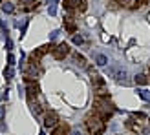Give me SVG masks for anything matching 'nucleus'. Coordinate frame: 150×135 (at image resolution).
<instances>
[{
    "label": "nucleus",
    "mask_w": 150,
    "mask_h": 135,
    "mask_svg": "<svg viewBox=\"0 0 150 135\" xmlns=\"http://www.w3.org/2000/svg\"><path fill=\"white\" fill-rule=\"evenodd\" d=\"M132 119H143V121H145L146 117H145L143 113H134V115H132Z\"/></svg>",
    "instance_id": "obj_21"
},
{
    "label": "nucleus",
    "mask_w": 150,
    "mask_h": 135,
    "mask_svg": "<svg viewBox=\"0 0 150 135\" xmlns=\"http://www.w3.org/2000/svg\"><path fill=\"white\" fill-rule=\"evenodd\" d=\"M31 110H33V113H35V115H42V106H40V104L31 102Z\"/></svg>",
    "instance_id": "obj_17"
},
{
    "label": "nucleus",
    "mask_w": 150,
    "mask_h": 135,
    "mask_svg": "<svg viewBox=\"0 0 150 135\" xmlns=\"http://www.w3.org/2000/svg\"><path fill=\"white\" fill-rule=\"evenodd\" d=\"M51 53H53V57L57 58V60H62L64 57L70 55V46H68L66 42H61L59 46H55V49L51 51Z\"/></svg>",
    "instance_id": "obj_6"
},
{
    "label": "nucleus",
    "mask_w": 150,
    "mask_h": 135,
    "mask_svg": "<svg viewBox=\"0 0 150 135\" xmlns=\"http://www.w3.org/2000/svg\"><path fill=\"white\" fill-rule=\"evenodd\" d=\"M126 128H128L130 131H134V133H141V131H143V128H141L134 119H128V121H126Z\"/></svg>",
    "instance_id": "obj_10"
},
{
    "label": "nucleus",
    "mask_w": 150,
    "mask_h": 135,
    "mask_svg": "<svg viewBox=\"0 0 150 135\" xmlns=\"http://www.w3.org/2000/svg\"><path fill=\"white\" fill-rule=\"evenodd\" d=\"M57 124H59V115L55 113V111H46V113H44L42 126H44L46 130H53Z\"/></svg>",
    "instance_id": "obj_4"
},
{
    "label": "nucleus",
    "mask_w": 150,
    "mask_h": 135,
    "mask_svg": "<svg viewBox=\"0 0 150 135\" xmlns=\"http://www.w3.org/2000/svg\"><path fill=\"white\" fill-rule=\"evenodd\" d=\"M93 113L99 115L101 119H104V121H108L115 113V108L108 101V97H95L93 99Z\"/></svg>",
    "instance_id": "obj_1"
},
{
    "label": "nucleus",
    "mask_w": 150,
    "mask_h": 135,
    "mask_svg": "<svg viewBox=\"0 0 150 135\" xmlns=\"http://www.w3.org/2000/svg\"><path fill=\"white\" fill-rule=\"evenodd\" d=\"M70 135H81V131H71Z\"/></svg>",
    "instance_id": "obj_22"
},
{
    "label": "nucleus",
    "mask_w": 150,
    "mask_h": 135,
    "mask_svg": "<svg viewBox=\"0 0 150 135\" xmlns=\"http://www.w3.org/2000/svg\"><path fill=\"white\" fill-rule=\"evenodd\" d=\"M71 40H73V44H75V46H81V44L84 42V39H82L81 35H73V39H71Z\"/></svg>",
    "instance_id": "obj_18"
},
{
    "label": "nucleus",
    "mask_w": 150,
    "mask_h": 135,
    "mask_svg": "<svg viewBox=\"0 0 150 135\" xmlns=\"http://www.w3.org/2000/svg\"><path fill=\"white\" fill-rule=\"evenodd\" d=\"M51 135H70V124L66 122H59L53 130H51Z\"/></svg>",
    "instance_id": "obj_9"
},
{
    "label": "nucleus",
    "mask_w": 150,
    "mask_h": 135,
    "mask_svg": "<svg viewBox=\"0 0 150 135\" xmlns=\"http://www.w3.org/2000/svg\"><path fill=\"white\" fill-rule=\"evenodd\" d=\"M95 64L97 66H106L108 64V57L106 55H97L95 57Z\"/></svg>",
    "instance_id": "obj_13"
},
{
    "label": "nucleus",
    "mask_w": 150,
    "mask_h": 135,
    "mask_svg": "<svg viewBox=\"0 0 150 135\" xmlns=\"http://www.w3.org/2000/svg\"><path fill=\"white\" fill-rule=\"evenodd\" d=\"M75 62H77L79 66H82V68H86V58L82 57L81 53H75Z\"/></svg>",
    "instance_id": "obj_15"
},
{
    "label": "nucleus",
    "mask_w": 150,
    "mask_h": 135,
    "mask_svg": "<svg viewBox=\"0 0 150 135\" xmlns=\"http://www.w3.org/2000/svg\"><path fill=\"white\" fill-rule=\"evenodd\" d=\"M108 75H110V77H114L117 82H125L128 73H126V70L121 68V66H110L108 68Z\"/></svg>",
    "instance_id": "obj_5"
},
{
    "label": "nucleus",
    "mask_w": 150,
    "mask_h": 135,
    "mask_svg": "<svg viewBox=\"0 0 150 135\" xmlns=\"http://www.w3.org/2000/svg\"><path fill=\"white\" fill-rule=\"evenodd\" d=\"M2 9H4V13H13L15 11V4L13 2H6V4H2Z\"/></svg>",
    "instance_id": "obj_14"
},
{
    "label": "nucleus",
    "mask_w": 150,
    "mask_h": 135,
    "mask_svg": "<svg viewBox=\"0 0 150 135\" xmlns=\"http://www.w3.org/2000/svg\"><path fill=\"white\" fill-rule=\"evenodd\" d=\"M64 27L68 29L70 33H75V31H77V26H75V22H73L71 17H64Z\"/></svg>",
    "instance_id": "obj_11"
},
{
    "label": "nucleus",
    "mask_w": 150,
    "mask_h": 135,
    "mask_svg": "<svg viewBox=\"0 0 150 135\" xmlns=\"http://www.w3.org/2000/svg\"><path fill=\"white\" fill-rule=\"evenodd\" d=\"M62 6H64V9H79V11H84L86 9V2L84 0H62Z\"/></svg>",
    "instance_id": "obj_7"
},
{
    "label": "nucleus",
    "mask_w": 150,
    "mask_h": 135,
    "mask_svg": "<svg viewBox=\"0 0 150 135\" xmlns=\"http://www.w3.org/2000/svg\"><path fill=\"white\" fill-rule=\"evenodd\" d=\"M137 95H139V97H141L143 101H148V99H150V93L146 91L145 88H139V89H137Z\"/></svg>",
    "instance_id": "obj_16"
},
{
    "label": "nucleus",
    "mask_w": 150,
    "mask_h": 135,
    "mask_svg": "<svg viewBox=\"0 0 150 135\" xmlns=\"http://www.w3.org/2000/svg\"><path fill=\"white\" fill-rule=\"evenodd\" d=\"M84 126H86V130H88L90 135H101V133H104V130H106V121L92 111L90 115H86Z\"/></svg>",
    "instance_id": "obj_2"
},
{
    "label": "nucleus",
    "mask_w": 150,
    "mask_h": 135,
    "mask_svg": "<svg viewBox=\"0 0 150 135\" xmlns=\"http://www.w3.org/2000/svg\"><path fill=\"white\" fill-rule=\"evenodd\" d=\"M4 75H6V79H11V77H13V70H11V66H7V70L4 71Z\"/></svg>",
    "instance_id": "obj_19"
},
{
    "label": "nucleus",
    "mask_w": 150,
    "mask_h": 135,
    "mask_svg": "<svg viewBox=\"0 0 150 135\" xmlns=\"http://www.w3.org/2000/svg\"><path fill=\"white\" fill-rule=\"evenodd\" d=\"M134 80H136V84H137V86H146L148 82H150L148 75H145V73H139V75H137V77L134 79Z\"/></svg>",
    "instance_id": "obj_12"
},
{
    "label": "nucleus",
    "mask_w": 150,
    "mask_h": 135,
    "mask_svg": "<svg viewBox=\"0 0 150 135\" xmlns=\"http://www.w3.org/2000/svg\"><path fill=\"white\" fill-rule=\"evenodd\" d=\"M2 2H4V0H0V4H2Z\"/></svg>",
    "instance_id": "obj_24"
},
{
    "label": "nucleus",
    "mask_w": 150,
    "mask_h": 135,
    "mask_svg": "<svg viewBox=\"0 0 150 135\" xmlns=\"http://www.w3.org/2000/svg\"><path fill=\"white\" fill-rule=\"evenodd\" d=\"M88 73H90V80H92L95 97H108V88H106V82H104V79H103L97 71H93L92 68H88Z\"/></svg>",
    "instance_id": "obj_3"
},
{
    "label": "nucleus",
    "mask_w": 150,
    "mask_h": 135,
    "mask_svg": "<svg viewBox=\"0 0 150 135\" xmlns=\"http://www.w3.org/2000/svg\"><path fill=\"white\" fill-rule=\"evenodd\" d=\"M26 91H28V101H29V102H33V99H35L37 95H39V84H37V80L28 82Z\"/></svg>",
    "instance_id": "obj_8"
},
{
    "label": "nucleus",
    "mask_w": 150,
    "mask_h": 135,
    "mask_svg": "<svg viewBox=\"0 0 150 135\" xmlns=\"http://www.w3.org/2000/svg\"><path fill=\"white\" fill-rule=\"evenodd\" d=\"M148 79H150V70H148Z\"/></svg>",
    "instance_id": "obj_23"
},
{
    "label": "nucleus",
    "mask_w": 150,
    "mask_h": 135,
    "mask_svg": "<svg viewBox=\"0 0 150 135\" xmlns=\"http://www.w3.org/2000/svg\"><path fill=\"white\" fill-rule=\"evenodd\" d=\"M13 64H15V57L9 53V55H7V66H11V68H13Z\"/></svg>",
    "instance_id": "obj_20"
}]
</instances>
